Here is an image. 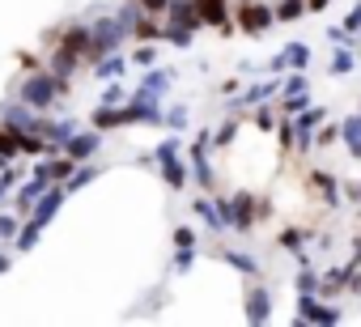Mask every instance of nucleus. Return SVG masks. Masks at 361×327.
Instances as JSON below:
<instances>
[{"label": "nucleus", "instance_id": "nucleus-36", "mask_svg": "<svg viewBox=\"0 0 361 327\" xmlns=\"http://www.w3.org/2000/svg\"><path fill=\"white\" fill-rule=\"evenodd\" d=\"M132 64H140V68H153V64H157V43H136V51H132Z\"/></svg>", "mask_w": 361, "mask_h": 327}, {"label": "nucleus", "instance_id": "nucleus-33", "mask_svg": "<svg viewBox=\"0 0 361 327\" xmlns=\"http://www.w3.org/2000/svg\"><path fill=\"white\" fill-rule=\"evenodd\" d=\"M238 132H243V123H238V119H226L221 128H213V144H217V149H230V144L238 140Z\"/></svg>", "mask_w": 361, "mask_h": 327}, {"label": "nucleus", "instance_id": "nucleus-46", "mask_svg": "<svg viewBox=\"0 0 361 327\" xmlns=\"http://www.w3.org/2000/svg\"><path fill=\"white\" fill-rule=\"evenodd\" d=\"M18 64H22V73H35V68H43L47 60H39L35 51H22V56H18Z\"/></svg>", "mask_w": 361, "mask_h": 327}, {"label": "nucleus", "instance_id": "nucleus-45", "mask_svg": "<svg viewBox=\"0 0 361 327\" xmlns=\"http://www.w3.org/2000/svg\"><path fill=\"white\" fill-rule=\"evenodd\" d=\"M344 30H353V35H361V0L348 9V18H344Z\"/></svg>", "mask_w": 361, "mask_h": 327}, {"label": "nucleus", "instance_id": "nucleus-14", "mask_svg": "<svg viewBox=\"0 0 361 327\" xmlns=\"http://www.w3.org/2000/svg\"><path fill=\"white\" fill-rule=\"evenodd\" d=\"M230 213H234V230H238V234L255 230V221H259V209H255V196H251V192L230 196Z\"/></svg>", "mask_w": 361, "mask_h": 327}, {"label": "nucleus", "instance_id": "nucleus-41", "mask_svg": "<svg viewBox=\"0 0 361 327\" xmlns=\"http://www.w3.org/2000/svg\"><path fill=\"white\" fill-rule=\"evenodd\" d=\"M276 123H281V119L268 111V102H259V106H255V128H259V132H276Z\"/></svg>", "mask_w": 361, "mask_h": 327}, {"label": "nucleus", "instance_id": "nucleus-26", "mask_svg": "<svg viewBox=\"0 0 361 327\" xmlns=\"http://www.w3.org/2000/svg\"><path fill=\"white\" fill-rule=\"evenodd\" d=\"M26 179V171L18 166V161H9V166L5 171H0V204H5V200H13V187Z\"/></svg>", "mask_w": 361, "mask_h": 327}, {"label": "nucleus", "instance_id": "nucleus-12", "mask_svg": "<svg viewBox=\"0 0 361 327\" xmlns=\"http://www.w3.org/2000/svg\"><path fill=\"white\" fill-rule=\"evenodd\" d=\"M98 149H102V132H98L94 123H90V128H77V136L64 144V153H68V157H77V161H90Z\"/></svg>", "mask_w": 361, "mask_h": 327}, {"label": "nucleus", "instance_id": "nucleus-39", "mask_svg": "<svg viewBox=\"0 0 361 327\" xmlns=\"http://www.w3.org/2000/svg\"><path fill=\"white\" fill-rule=\"evenodd\" d=\"M18 230H22V217L18 213H0V242L18 238Z\"/></svg>", "mask_w": 361, "mask_h": 327}, {"label": "nucleus", "instance_id": "nucleus-35", "mask_svg": "<svg viewBox=\"0 0 361 327\" xmlns=\"http://www.w3.org/2000/svg\"><path fill=\"white\" fill-rule=\"evenodd\" d=\"M310 106V90H302V94H281V115H298V111H306Z\"/></svg>", "mask_w": 361, "mask_h": 327}, {"label": "nucleus", "instance_id": "nucleus-38", "mask_svg": "<svg viewBox=\"0 0 361 327\" xmlns=\"http://www.w3.org/2000/svg\"><path fill=\"white\" fill-rule=\"evenodd\" d=\"M336 140H340V123H327V119H323L319 132H314V144H319V149H331Z\"/></svg>", "mask_w": 361, "mask_h": 327}, {"label": "nucleus", "instance_id": "nucleus-3", "mask_svg": "<svg viewBox=\"0 0 361 327\" xmlns=\"http://www.w3.org/2000/svg\"><path fill=\"white\" fill-rule=\"evenodd\" d=\"M293 323L336 327V323H344V310H340V306H331V297H323V293H298V306H293Z\"/></svg>", "mask_w": 361, "mask_h": 327}, {"label": "nucleus", "instance_id": "nucleus-44", "mask_svg": "<svg viewBox=\"0 0 361 327\" xmlns=\"http://www.w3.org/2000/svg\"><path fill=\"white\" fill-rule=\"evenodd\" d=\"M196 238H200V234H196L192 226H174V247H196Z\"/></svg>", "mask_w": 361, "mask_h": 327}, {"label": "nucleus", "instance_id": "nucleus-50", "mask_svg": "<svg viewBox=\"0 0 361 327\" xmlns=\"http://www.w3.org/2000/svg\"><path fill=\"white\" fill-rule=\"evenodd\" d=\"M9 268H13V255H9V251H0V276H5Z\"/></svg>", "mask_w": 361, "mask_h": 327}, {"label": "nucleus", "instance_id": "nucleus-7", "mask_svg": "<svg viewBox=\"0 0 361 327\" xmlns=\"http://www.w3.org/2000/svg\"><path fill=\"white\" fill-rule=\"evenodd\" d=\"M200 5V18H204V26H213L221 39H230L238 26H234V13H230V5L234 0H196Z\"/></svg>", "mask_w": 361, "mask_h": 327}, {"label": "nucleus", "instance_id": "nucleus-29", "mask_svg": "<svg viewBox=\"0 0 361 327\" xmlns=\"http://www.w3.org/2000/svg\"><path fill=\"white\" fill-rule=\"evenodd\" d=\"M276 22H298V18H306L310 13V5H306V0H276Z\"/></svg>", "mask_w": 361, "mask_h": 327}, {"label": "nucleus", "instance_id": "nucleus-15", "mask_svg": "<svg viewBox=\"0 0 361 327\" xmlns=\"http://www.w3.org/2000/svg\"><path fill=\"white\" fill-rule=\"evenodd\" d=\"M243 302H247V306H243L247 323H268V319H272V293H268L264 285H251Z\"/></svg>", "mask_w": 361, "mask_h": 327}, {"label": "nucleus", "instance_id": "nucleus-16", "mask_svg": "<svg viewBox=\"0 0 361 327\" xmlns=\"http://www.w3.org/2000/svg\"><path fill=\"white\" fill-rule=\"evenodd\" d=\"M161 35H166V22H161L157 13L140 9V13L132 18V39H136V43H161Z\"/></svg>", "mask_w": 361, "mask_h": 327}, {"label": "nucleus", "instance_id": "nucleus-9", "mask_svg": "<svg viewBox=\"0 0 361 327\" xmlns=\"http://www.w3.org/2000/svg\"><path fill=\"white\" fill-rule=\"evenodd\" d=\"M64 200H68V187H64V183H51V187H47L43 196H39V204H35L30 221H39V226L47 230V226H51V217H56V213L64 209Z\"/></svg>", "mask_w": 361, "mask_h": 327}, {"label": "nucleus", "instance_id": "nucleus-47", "mask_svg": "<svg viewBox=\"0 0 361 327\" xmlns=\"http://www.w3.org/2000/svg\"><path fill=\"white\" fill-rule=\"evenodd\" d=\"M344 200L361 209V179H348V183H344Z\"/></svg>", "mask_w": 361, "mask_h": 327}, {"label": "nucleus", "instance_id": "nucleus-22", "mask_svg": "<svg viewBox=\"0 0 361 327\" xmlns=\"http://www.w3.org/2000/svg\"><path fill=\"white\" fill-rule=\"evenodd\" d=\"M217 259L221 264H230L234 272H243V276H259V259L255 255H247V251H217Z\"/></svg>", "mask_w": 361, "mask_h": 327}, {"label": "nucleus", "instance_id": "nucleus-27", "mask_svg": "<svg viewBox=\"0 0 361 327\" xmlns=\"http://www.w3.org/2000/svg\"><path fill=\"white\" fill-rule=\"evenodd\" d=\"M276 247L289 251V255H298V264L306 259V238H302V230H281V234H276Z\"/></svg>", "mask_w": 361, "mask_h": 327}, {"label": "nucleus", "instance_id": "nucleus-28", "mask_svg": "<svg viewBox=\"0 0 361 327\" xmlns=\"http://www.w3.org/2000/svg\"><path fill=\"white\" fill-rule=\"evenodd\" d=\"M98 175H102V166H90V161H81V166L73 171V179L64 183V187H68V196H73V192H81V187H90Z\"/></svg>", "mask_w": 361, "mask_h": 327}, {"label": "nucleus", "instance_id": "nucleus-24", "mask_svg": "<svg viewBox=\"0 0 361 327\" xmlns=\"http://www.w3.org/2000/svg\"><path fill=\"white\" fill-rule=\"evenodd\" d=\"M39 238H43V226L39 221H22V230H18V238H13V247H18V255H26V251H35L39 247Z\"/></svg>", "mask_w": 361, "mask_h": 327}, {"label": "nucleus", "instance_id": "nucleus-6", "mask_svg": "<svg viewBox=\"0 0 361 327\" xmlns=\"http://www.w3.org/2000/svg\"><path fill=\"white\" fill-rule=\"evenodd\" d=\"M47 187H51V183H47L43 175H35V171H30V175L13 187V209H18V217H22V221L35 213V204H39V196H43Z\"/></svg>", "mask_w": 361, "mask_h": 327}, {"label": "nucleus", "instance_id": "nucleus-11", "mask_svg": "<svg viewBox=\"0 0 361 327\" xmlns=\"http://www.w3.org/2000/svg\"><path fill=\"white\" fill-rule=\"evenodd\" d=\"M323 119H327V111H323V106H314V102H310L306 111H298V115H293L298 149H310V144H314V132H319V123H323Z\"/></svg>", "mask_w": 361, "mask_h": 327}, {"label": "nucleus", "instance_id": "nucleus-17", "mask_svg": "<svg viewBox=\"0 0 361 327\" xmlns=\"http://www.w3.org/2000/svg\"><path fill=\"white\" fill-rule=\"evenodd\" d=\"M123 73H128V56L123 51H106V56H98L90 64V77L94 81H119Z\"/></svg>", "mask_w": 361, "mask_h": 327}, {"label": "nucleus", "instance_id": "nucleus-5", "mask_svg": "<svg viewBox=\"0 0 361 327\" xmlns=\"http://www.w3.org/2000/svg\"><path fill=\"white\" fill-rule=\"evenodd\" d=\"M306 187H310V196H314L323 209H340V204H344V183H340L331 171H323V166H314V171L306 175Z\"/></svg>", "mask_w": 361, "mask_h": 327}, {"label": "nucleus", "instance_id": "nucleus-34", "mask_svg": "<svg viewBox=\"0 0 361 327\" xmlns=\"http://www.w3.org/2000/svg\"><path fill=\"white\" fill-rule=\"evenodd\" d=\"M178 153H183V136H178V132L153 144V161H166V157H178Z\"/></svg>", "mask_w": 361, "mask_h": 327}, {"label": "nucleus", "instance_id": "nucleus-18", "mask_svg": "<svg viewBox=\"0 0 361 327\" xmlns=\"http://www.w3.org/2000/svg\"><path fill=\"white\" fill-rule=\"evenodd\" d=\"M170 85H174V68H166V64H153V68H145V77H140V90L153 94V98H166Z\"/></svg>", "mask_w": 361, "mask_h": 327}, {"label": "nucleus", "instance_id": "nucleus-55", "mask_svg": "<svg viewBox=\"0 0 361 327\" xmlns=\"http://www.w3.org/2000/svg\"><path fill=\"white\" fill-rule=\"evenodd\" d=\"M357 213H361V209H357Z\"/></svg>", "mask_w": 361, "mask_h": 327}, {"label": "nucleus", "instance_id": "nucleus-42", "mask_svg": "<svg viewBox=\"0 0 361 327\" xmlns=\"http://www.w3.org/2000/svg\"><path fill=\"white\" fill-rule=\"evenodd\" d=\"M327 39H331V47H357V35H353V30H344V26H331V30H327Z\"/></svg>", "mask_w": 361, "mask_h": 327}, {"label": "nucleus", "instance_id": "nucleus-23", "mask_svg": "<svg viewBox=\"0 0 361 327\" xmlns=\"http://www.w3.org/2000/svg\"><path fill=\"white\" fill-rule=\"evenodd\" d=\"M353 68H357V47H336V51H331L327 73H331V77H348Z\"/></svg>", "mask_w": 361, "mask_h": 327}, {"label": "nucleus", "instance_id": "nucleus-48", "mask_svg": "<svg viewBox=\"0 0 361 327\" xmlns=\"http://www.w3.org/2000/svg\"><path fill=\"white\" fill-rule=\"evenodd\" d=\"M140 9H149V13H157V18H166V9H170V0H136Z\"/></svg>", "mask_w": 361, "mask_h": 327}, {"label": "nucleus", "instance_id": "nucleus-54", "mask_svg": "<svg viewBox=\"0 0 361 327\" xmlns=\"http://www.w3.org/2000/svg\"><path fill=\"white\" fill-rule=\"evenodd\" d=\"M234 5H238V0H234Z\"/></svg>", "mask_w": 361, "mask_h": 327}, {"label": "nucleus", "instance_id": "nucleus-31", "mask_svg": "<svg viewBox=\"0 0 361 327\" xmlns=\"http://www.w3.org/2000/svg\"><path fill=\"white\" fill-rule=\"evenodd\" d=\"M192 39H196V30H188V26H170V22H166L161 43H170V47H178V51H188V47H192Z\"/></svg>", "mask_w": 361, "mask_h": 327}, {"label": "nucleus", "instance_id": "nucleus-51", "mask_svg": "<svg viewBox=\"0 0 361 327\" xmlns=\"http://www.w3.org/2000/svg\"><path fill=\"white\" fill-rule=\"evenodd\" d=\"M306 5H310V13H323V9L331 5V0H306Z\"/></svg>", "mask_w": 361, "mask_h": 327}, {"label": "nucleus", "instance_id": "nucleus-19", "mask_svg": "<svg viewBox=\"0 0 361 327\" xmlns=\"http://www.w3.org/2000/svg\"><path fill=\"white\" fill-rule=\"evenodd\" d=\"M272 94H281V81H276V77L247 85V90H243V98H234V106H251V111H255V106H259V102H268Z\"/></svg>", "mask_w": 361, "mask_h": 327}, {"label": "nucleus", "instance_id": "nucleus-2", "mask_svg": "<svg viewBox=\"0 0 361 327\" xmlns=\"http://www.w3.org/2000/svg\"><path fill=\"white\" fill-rule=\"evenodd\" d=\"M234 26L251 39H264L272 26H276V9L268 5V0H238L234 5Z\"/></svg>", "mask_w": 361, "mask_h": 327}, {"label": "nucleus", "instance_id": "nucleus-25", "mask_svg": "<svg viewBox=\"0 0 361 327\" xmlns=\"http://www.w3.org/2000/svg\"><path fill=\"white\" fill-rule=\"evenodd\" d=\"M319 276H323V268H310V259H302L298 276H293V289L298 293H319Z\"/></svg>", "mask_w": 361, "mask_h": 327}, {"label": "nucleus", "instance_id": "nucleus-21", "mask_svg": "<svg viewBox=\"0 0 361 327\" xmlns=\"http://www.w3.org/2000/svg\"><path fill=\"white\" fill-rule=\"evenodd\" d=\"M192 213H196V217H200V221H204L213 234H226V221H221V213H217V200H213L209 192L192 200Z\"/></svg>", "mask_w": 361, "mask_h": 327}, {"label": "nucleus", "instance_id": "nucleus-20", "mask_svg": "<svg viewBox=\"0 0 361 327\" xmlns=\"http://www.w3.org/2000/svg\"><path fill=\"white\" fill-rule=\"evenodd\" d=\"M90 123H94L98 132H111V128H128V111H123V106H106V102H98V106L90 111Z\"/></svg>", "mask_w": 361, "mask_h": 327}, {"label": "nucleus", "instance_id": "nucleus-37", "mask_svg": "<svg viewBox=\"0 0 361 327\" xmlns=\"http://www.w3.org/2000/svg\"><path fill=\"white\" fill-rule=\"evenodd\" d=\"M128 98H132V94H128L119 81H106V90H102V98H98V102H106V106H123Z\"/></svg>", "mask_w": 361, "mask_h": 327}, {"label": "nucleus", "instance_id": "nucleus-53", "mask_svg": "<svg viewBox=\"0 0 361 327\" xmlns=\"http://www.w3.org/2000/svg\"><path fill=\"white\" fill-rule=\"evenodd\" d=\"M9 161H18V157H5V153H0V171H5V166H9Z\"/></svg>", "mask_w": 361, "mask_h": 327}, {"label": "nucleus", "instance_id": "nucleus-4", "mask_svg": "<svg viewBox=\"0 0 361 327\" xmlns=\"http://www.w3.org/2000/svg\"><path fill=\"white\" fill-rule=\"evenodd\" d=\"M47 111H35L30 102H22V98H9V102H0V123H9L13 132H30V136H43V128H47ZM47 140V136H43Z\"/></svg>", "mask_w": 361, "mask_h": 327}, {"label": "nucleus", "instance_id": "nucleus-8", "mask_svg": "<svg viewBox=\"0 0 361 327\" xmlns=\"http://www.w3.org/2000/svg\"><path fill=\"white\" fill-rule=\"evenodd\" d=\"M306 64H310V47H306V43H285V47L272 56L268 73H306Z\"/></svg>", "mask_w": 361, "mask_h": 327}, {"label": "nucleus", "instance_id": "nucleus-30", "mask_svg": "<svg viewBox=\"0 0 361 327\" xmlns=\"http://www.w3.org/2000/svg\"><path fill=\"white\" fill-rule=\"evenodd\" d=\"M340 140L348 144V153L361 144V111H353L348 119H340Z\"/></svg>", "mask_w": 361, "mask_h": 327}, {"label": "nucleus", "instance_id": "nucleus-32", "mask_svg": "<svg viewBox=\"0 0 361 327\" xmlns=\"http://www.w3.org/2000/svg\"><path fill=\"white\" fill-rule=\"evenodd\" d=\"M188 123H192V111H188V102H174V106L166 111V128H170V132H188Z\"/></svg>", "mask_w": 361, "mask_h": 327}, {"label": "nucleus", "instance_id": "nucleus-10", "mask_svg": "<svg viewBox=\"0 0 361 327\" xmlns=\"http://www.w3.org/2000/svg\"><path fill=\"white\" fill-rule=\"evenodd\" d=\"M157 171H161V183H166L170 192H188V183H192V166H188V157H183V153L157 161Z\"/></svg>", "mask_w": 361, "mask_h": 327}, {"label": "nucleus", "instance_id": "nucleus-49", "mask_svg": "<svg viewBox=\"0 0 361 327\" xmlns=\"http://www.w3.org/2000/svg\"><path fill=\"white\" fill-rule=\"evenodd\" d=\"M348 293H353V297H361V264H357V268H353V276H348Z\"/></svg>", "mask_w": 361, "mask_h": 327}, {"label": "nucleus", "instance_id": "nucleus-1", "mask_svg": "<svg viewBox=\"0 0 361 327\" xmlns=\"http://www.w3.org/2000/svg\"><path fill=\"white\" fill-rule=\"evenodd\" d=\"M68 90H73V85H68V81H60V77L43 64V68H35V73H26V77H22L18 98H22V102H30L35 111H51Z\"/></svg>", "mask_w": 361, "mask_h": 327}, {"label": "nucleus", "instance_id": "nucleus-40", "mask_svg": "<svg viewBox=\"0 0 361 327\" xmlns=\"http://www.w3.org/2000/svg\"><path fill=\"white\" fill-rule=\"evenodd\" d=\"M196 268V247H174V272Z\"/></svg>", "mask_w": 361, "mask_h": 327}, {"label": "nucleus", "instance_id": "nucleus-13", "mask_svg": "<svg viewBox=\"0 0 361 327\" xmlns=\"http://www.w3.org/2000/svg\"><path fill=\"white\" fill-rule=\"evenodd\" d=\"M166 22H170V26H188V30H204V18H200V5H196V0H170Z\"/></svg>", "mask_w": 361, "mask_h": 327}, {"label": "nucleus", "instance_id": "nucleus-43", "mask_svg": "<svg viewBox=\"0 0 361 327\" xmlns=\"http://www.w3.org/2000/svg\"><path fill=\"white\" fill-rule=\"evenodd\" d=\"M302 90H310V85H306V73H289V77L281 81V94H302Z\"/></svg>", "mask_w": 361, "mask_h": 327}, {"label": "nucleus", "instance_id": "nucleus-52", "mask_svg": "<svg viewBox=\"0 0 361 327\" xmlns=\"http://www.w3.org/2000/svg\"><path fill=\"white\" fill-rule=\"evenodd\" d=\"M353 264H361V234L353 238Z\"/></svg>", "mask_w": 361, "mask_h": 327}]
</instances>
